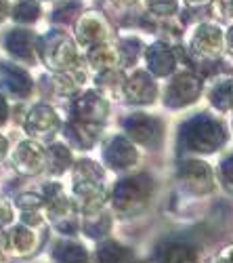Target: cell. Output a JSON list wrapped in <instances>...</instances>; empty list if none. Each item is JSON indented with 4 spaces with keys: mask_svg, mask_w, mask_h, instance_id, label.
I'll return each instance as SVG.
<instances>
[{
    "mask_svg": "<svg viewBox=\"0 0 233 263\" xmlns=\"http://www.w3.org/2000/svg\"><path fill=\"white\" fill-rule=\"evenodd\" d=\"M156 261L158 263H198L200 253L194 245H189V242L171 240V242H164L162 247H158Z\"/></svg>",
    "mask_w": 233,
    "mask_h": 263,
    "instance_id": "18",
    "label": "cell"
},
{
    "mask_svg": "<svg viewBox=\"0 0 233 263\" xmlns=\"http://www.w3.org/2000/svg\"><path fill=\"white\" fill-rule=\"evenodd\" d=\"M76 36L80 40V45L84 47L103 45L105 38H108V24H105L99 13H84L78 21Z\"/></svg>",
    "mask_w": 233,
    "mask_h": 263,
    "instance_id": "16",
    "label": "cell"
},
{
    "mask_svg": "<svg viewBox=\"0 0 233 263\" xmlns=\"http://www.w3.org/2000/svg\"><path fill=\"white\" fill-rule=\"evenodd\" d=\"M210 263H225V261H223V259L217 255V257H213V259H210Z\"/></svg>",
    "mask_w": 233,
    "mask_h": 263,
    "instance_id": "41",
    "label": "cell"
},
{
    "mask_svg": "<svg viewBox=\"0 0 233 263\" xmlns=\"http://www.w3.org/2000/svg\"><path fill=\"white\" fill-rule=\"evenodd\" d=\"M147 7L154 15H171L177 11V0H147Z\"/></svg>",
    "mask_w": 233,
    "mask_h": 263,
    "instance_id": "31",
    "label": "cell"
},
{
    "mask_svg": "<svg viewBox=\"0 0 233 263\" xmlns=\"http://www.w3.org/2000/svg\"><path fill=\"white\" fill-rule=\"evenodd\" d=\"M225 141H227V133L223 124L208 114L194 116L181 128V147L189 152L210 154V152H217L219 147H223Z\"/></svg>",
    "mask_w": 233,
    "mask_h": 263,
    "instance_id": "1",
    "label": "cell"
},
{
    "mask_svg": "<svg viewBox=\"0 0 233 263\" xmlns=\"http://www.w3.org/2000/svg\"><path fill=\"white\" fill-rule=\"evenodd\" d=\"M103 160L114 171L131 168L137 162V149L133 141H129L126 137H112L108 145L103 147Z\"/></svg>",
    "mask_w": 233,
    "mask_h": 263,
    "instance_id": "13",
    "label": "cell"
},
{
    "mask_svg": "<svg viewBox=\"0 0 233 263\" xmlns=\"http://www.w3.org/2000/svg\"><path fill=\"white\" fill-rule=\"evenodd\" d=\"M135 255L118 242H103L97 247V263H133Z\"/></svg>",
    "mask_w": 233,
    "mask_h": 263,
    "instance_id": "23",
    "label": "cell"
},
{
    "mask_svg": "<svg viewBox=\"0 0 233 263\" xmlns=\"http://www.w3.org/2000/svg\"><path fill=\"white\" fill-rule=\"evenodd\" d=\"M7 242H9V251L15 253L17 257L30 255L36 247V236L28 226H15L7 232Z\"/></svg>",
    "mask_w": 233,
    "mask_h": 263,
    "instance_id": "20",
    "label": "cell"
},
{
    "mask_svg": "<svg viewBox=\"0 0 233 263\" xmlns=\"http://www.w3.org/2000/svg\"><path fill=\"white\" fill-rule=\"evenodd\" d=\"M13 19L17 24H32L40 17V5L36 0H19V3L13 7Z\"/></svg>",
    "mask_w": 233,
    "mask_h": 263,
    "instance_id": "28",
    "label": "cell"
},
{
    "mask_svg": "<svg viewBox=\"0 0 233 263\" xmlns=\"http://www.w3.org/2000/svg\"><path fill=\"white\" fill-rule=\"evenodd\" d=\"M105 200H108V192H105L103 183H95V181L74 183V206L82 217L103 211Z\"/></svg>",
    "mask_w": 233,
    "mask_h": 263,
    "instance_id": "10",
    "label": "cell"
},
{
    "mask_svg": "<svg viewBox=\"0 0 233 263\" xmlns=\"http://www.w3.org/2000/svg\"><path fill=\"white\" fill-rule=\"evenodd\" d=\"M143 51V42L139 38H124L118 45V53H120V61L124 65H133L137 63L139 55Z\"/></svg>",
    "mask_w": 233,
    "mask_h": 263,
    "instance_id": "29",
    "label": "cell"
},
{
    "mask_svg": "<svg viewBox=\"0 0 233 263\" xmlns=\"http://www.w3.org/2000/svg\"><path fill=\"white\" fill-rule=\"evenodd\" d=\"M145 57H147V65H150V72L154 76L173 74L175 65H177V57L166 47V42H154V45L145 51Z\"/></svg>",
    "mask_w": 233,
    "mask_h": 263,
    "instance_id": "19",
    "label": "cell"
},
{
    "mask_svg": "<svg viewBox=\"0 0 233 263\" xmlns=\"http://www.w3.org/2000/svg\"><path fill=\"white\" fill-rule=\"evenodd\" d=\"M227 45H229V51L233 53V26H231L229 32H227Z\"/></svg>",
    "mask_w": 233,
    "mask_h": 263,
    "instance_id": "38",
    "label": "cell"
},
{
    "mask_svg": "<svg viewBox=\"0 0 233 263\" xmlns=\"http://www.w3.org/2000/svg\"><path fill=\"white\" fill-rule=\"evenodd\" d=\"M0 86L3 91L11 97H17V99H26L30 93H32V78L30 74L19 68L15 63H9V61H0Z\"/></svg>",
    "mask_w": 233,
    "mask_h": 263,
    "instance_id": "11",
    "label": "cell"
},
{
    "mask_svg": "<svg viewBox=\"0 0 233 263\" xmlns=\"http://www.w3.org/2000/svg\"><path fill=\"white\" fill-rule=\"evenodd\" d=\"M154 194V181L150 175H135V177H124L116 183L112 202L120 215H137L141 213Z\"/></svg>",
    "mask_w": 233,
    "mask_h": 263,
    "instance_id": "2",
    "label": "cell"
},
{
    "mask_svg": "<svg viewBox=\"0 0 233 263\" xmlns=\"http://www.w3.org/2000/svg\"><path fill=\"white\" fill-rule=\"evenodd\" d=\"M9 118V105H7V99L5 95H0V126H3Z\"/></svg>",
    "mask_w": 233,
    "mask_h": 263,
    "instance_id": "34",
    "label": "cell"
},
{
    "mask_svg": "<svg viewBox=\"0 0 233 263\" xmlns=\"http://www.w3.org/2000/svg\"><path fill=\"white\" fill-rule=\"evenodd\" d=\"M59 116L55 114V109L40 103L34 105L28 116H26V133L30 137H34L36 141H49L55 137V133L59 130Z\"/></svg>",
    "mask_w": 233,
    "mask_h": 263,
    "instance_id": "5",
    "label": "cell"
},
{
    "mask_svg": "<svg viewBox=\"0 0 233 263\" xmlns=\"http://www.w3.org/2000/svg\"><path fill=\"white\" fill-rule=\"evenodd\" d=\"M124 95L129 99V103L147 105L156 101L158 86L147 72H135L129 80H124Z\"/></svg>",
    "mask_w": 233,
    "mask_h": 263,
    "instance_id": "12",
    "label": "cell"
},
{
    "mask_svg": "<svg viewBox=\"0 0 233 263\" xmlns=\"http://www.w3.org/2000/svg\"><path fill=\"white\" fill-rule=\"evenodd\" d=\"M38 55L55 72H70L76 68L78 61L76 45L61 30H51L49 34L38 38Z\"/></svg>",
    "mask_w": 233,
    "mask_h": 263,
    "instance_id": "3",
    "label": "cell"
},
{
    "mask_svg": "<svg viewBox=\"0 0 233 263\" xmlns=\"http://www.w3.org/2000/svg\"><path fill=\"white\" fill-rule=\"evenodd\" d=\"M101 133L99 124H91V122H82V120H70L66 126H63V135H66L68 143L80 149H91L97 141Z\"/></svg>",
    "mask_w": 233,
    "mask_h": 263,
    "instance_id": "17",
    "label": "cell"
},
{
    "mask_svg": "<svg viewBox=\"0 0 233 263\" xmlns=\"http://www.w3.org/2000/svg\"><path fill=\"white\" fill-rule=\"evenodd\" d=\"M108 116V103L97 91H87L74 97L72 101V118L82 120V122H91L99 124Z\"/></svg>",
    "mask_w": 233,
    "mask_h": 263,
    "instance_id": "9",
    "label": "cell"
},
{
    "mask_svg": "<svg viewBox=\"0 0 233 263\" xmlns=\"http://www.w3.org/2000/svg\"><path fill=\"white\" fill-rule=\"evenodd\" d=\"M72 152L63 143H53L47 147V171L51 175H61L72 166Z\"/></svg>",
    "mask_w": 233,
    "mask_h": 263,
    "instance_id": "21",
    "label": "cell"
},
{
    "mask_svg": "<svg viewBox=\"0 0 233 263\" xmlns=\"http://www.w3.org/2000/svg\"><path fill=\"white\" fill-rule=\"evenodd\" d=\"M7 51L24 63H36V51H38V38L30 30H13L5 38Z\"/></svg>",
    "mask_w": 233,
    "mask_h": 263,
    "instance_id": "15",
    "label": "cell"
},
{
    "mask_svg": "<svg viewBox=\"0 0 233 263\" xmlns=\"http://www.w3.org/2000/svg\"><path fill=\"white\" fill-rule=\"evenodd\" d=\"M187 3H189V5H196V7H200V5H206L208 0H187Z\"/></svg>",
    "mask_w": 233,
    "mask_h": 263,
    "instance_id": "40",
    "label": "cell"
},
{
    "mask_svg": "<svg viewBox=\"0 0 233 263\" xmlns=\"http://www.w3.org/2000/svg\"><path fill=\"white\" fill-rule=\"evenodd\" d=\"M112 228V217L105 211H97L91 215L82 217V230L87 232L91 238H103Z\"/></svg>",
    "mask_w": 233,
    "mask_h": 263,
    "instance_id": "24",
    "label": "cell"
},
{
    "mask_svg": "<svg viewBox=\"0 0 233 263\" xmlns=\"http://www.w3.org/2000/svg\"><path fill=\"white\" fill-rule=\"evenodd\" d=\"M13 223V206L9 204L7 198H0V230Z\"/></svg>",
    "mask_w": 233,
    "mask_h": 263,
    "instance_id": "33",
    "label": "cell"
},
{
    "mask_svg": "<svg viewBox=\"0 0 233 263\" xmlns=\"http://www.w3.org/2000/svg\"><path fill=\"white\" fill-rule=\"evenodd\" d=\"M194 51L202 61H215L223 49V32L217 26L204 24L194 34Z\"/></svg>",
    "mask_w": 233,
    "mask_h": 263,
    "instance_id": "14",
    "label": "cell"
},
{
    "mask_svg": "<svg viewBox=\"0 0 233 263\" xmlns=\"http://www.w3.org/2000/svg\"><path fill=\"white\" fill-rule=\"evenodd\" d=\"M231 9H233V0H231Z\"/></svg>",
    "mask_w": 233,
    "mask_h": 263,
    "instance_id": "43",
    "label": "cell"
},
{
    "mask_svg": "<svg viewBox=\"0 0 233 263\" xmlns=\"http://www.w3.org/2000/svg\"><path fill=\"white\" fill-rule=\"evenodd\" d=\"M213 103L223 109V112H229V109H233V82H223L219 84L217 89L213 91Z\"/></svg>",
    "mask_w": 233,
    "mask_h": 263,
    "instance_id": "30",
    "label": "cell"
},
{
    "mask_svg": "<svg viewBox=\"0 0 233 263\" xmlns=\"http://www.w3.org/2000/svg\"><path fill=\"white\" fill-rule=\"evenodd\" d=\"M89 61L93 68L97 70H116V63L120 61V53L116 47L108 45V42H103V45H97L89 51Z\"/></svg>",
    "mask_w": 233,
    "mask_h": 263,
    "instance_id": "22",
    "label": "cell"
},
{
    "mask_svg": "<svg viewBox=\"0 0 233 263\" xmlns=\"http://www.w3.org/2000/svg\"><path fill=\"white\" fill-rule=\"evenodd\" d=\"M126 135L131 137V141L147 145V147H156L162 139V124L158 118L147 116V114H133L124 120Z\"/></svg>",
    "mask_w": 233,
    "mask_h": 263,
    "instance_id": "7",
    "label": "cell"
},
{
    "mask_svg": "<svg viewBox=\"0 0 233 263\" xmlns=\"http://www.w3.org/2000/svg\"><path fill=\"white\" fill-rule=\"evenodd\" d=\"M7 15H9V5H7V0H0V21H3Z\"/></svg>",
    "mask_w": 233,
    "mask_h": 263,
    "instance_id": "36",
    "label": "cell"
},
{
    "mask_svg": "<svg viewBox=\"0 0 233 263\" xmlns=\"http://www.w3.org/2000/svg\"><path fill=\"white\" fill-rule=\"evenodd\" d=\"M114 3L120 7H131V5H135V0H114Z\"/></svg>",
    "mask_w": 233,
    "mask_h": 263,
    "instance_id": "39",
    "label": "cell"
},
{
    "mask_svg": "<svg viewBox=\"0 0 233 263\" xmlns=\"http://www.w3.org/2000/svg\"><path fill=\"white\" fill-rule=\"evenodd\" d=\"M202 91V80L200 76L192 74V72H181L173 78V82L168 84L166 89V97H164V103L168 107H183V105H189L198 99Z\"/></svg>",
    "mask_w": 233,
    "mask_h": 263,
    "instance_id": "6",
    "label": "cell"
},
{
    "mask_svg": "<svg viewBox=\"0 0 233 263\" xmlns=\"http://www.w3.org/2000/svg\"><path fill=\"white\" fill-rule=\"evenodd\" d=\"M0 263H5V251L0 249Z\"/></svg>",
    "mask_w": 233,
    "mask_h": 263,
    "instance_id": "42",
    "label": "cell"
},
{
    "mask_svg": "<svg viewBox=\"0 0 233 263\" xmlns=\"http://www.w3.org/2000/svg\"><path fill=\"white\" fill-rule=\"evenodd\" d=\"M105 179V171L89 158H82L76 162L74 166V183H82V181H95V183H103Z\"/></svg>",
    "mask_w": 233,
    "mask_h": 263,
    "instance_id": "25",
    "label": "cell"
},
{
    "mask_svg": "<svg viewBox=\"0 0 233 263\" xmlns=\"http://www.w3.org/2000/svg\"><path fill=\"white\" fill-rule=\"evenodd\" d=\"M179 179L187 192L196 196H204L215 190V175L202 160H183L179 164Z\"/></svg>",
    "mask_w": 233,
    "mask_h": 263,
    "instance_id": "4",
    "label": "cell"
},
{
    "mask_svg": "<svg viewBox=\"0 0 233 263\" xmlns=\"http://www.w3.org/2000/svg\"><path fill=\"white\" fill-rule=\"evenodd\" d=\"M219 257H221L225 263H233V245H231V247H227Z\"/></svg>",
    "mask_w": 233,
    "mask_h": 263,
    "instance_id": "35",
    "label": "cell"
},
{
    "mask_svg": "<svg viewBox=\"0 0 233 263\" xmlns=\"http://www.w3.org/2000/svg\"><path fill=\"white\" fill-rule=\"evenodd\" d=\"M55 261L57 263H89V255L76 242H63L55 249Z\"/></svg>",
    "mask_w": 233,
    "mask_h": 263,
    "instance_id": "26",
    "label": "cell"
},
{
    "mask_svg": "<svg viewBox=\"0 0 233 263\" xmlns=\"http://www.w3.org/2000/svg\"><path fill=\"white\" fill-rule=\"evenodd\" d=\"M219 173H221V179H223L225 187H227L229 192H233V154H229V156L221 162Z\"/></svg>",
    "mask_w": 233,
    "mask_h": 263,
    "instance_id": "32",
    "label": "cell"
},
{
    "mask_svg": "<svg viewBox=\"0 0 233 263\" xmlns=\"http://www.w3.org/2000/svg\"><path fill=\"white\" fill-rule=\"evenodd\" d=\"M13 166L19 175H38L47 166V149L38 141H21L13 152Z\"/></svg>",
    "mask_w": 233,
    "mask_h": 263,
    "instance_id": "8",
    "label": "cell"
},
{
    "mask_svg": "<svg viewBox=\"0 0 233 263\" xmlns=\"http://www.w3.org/2000/svg\"><path fill=\"white\" fill-rule=\"evenodd\" d=\"M80 11H82V0H66V3H61L53 11L51 19H53V24H57V26H70V24L76 21Z\"/></svg>",
    "mask_w": 233,
    "mask_h": 263,
    "instance_id": "27",
    "label": "cell"
},
{
    "mask_svg": "<svg viewBox=\"0 0 233 263\" xmlns=\"http://www.w3.org/2000/svg\"><path fill=\"white\" fill-rule=\"evenodd\" d=\"M7 147H9V143H7V139L0 135V160L5 158V154H7Z\"/></svg>",
    "mask_w": 233,
    "mask_h": 263,
    "instance_id": "37",
    "label": "cell"
}]
</instances>
